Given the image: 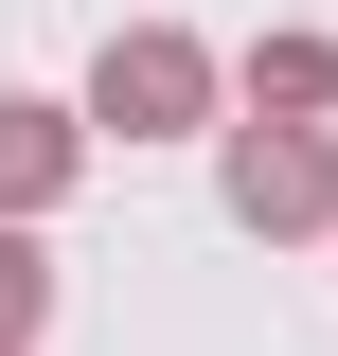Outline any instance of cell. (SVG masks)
<instances>
[{
  "mask_svg": "<svg viewBox=\"0 0 338 356\" xmlns=\"http://www.w3.org/2000/svg\"><path fill=\"white\" fill-rule=\"evenodd\" d=\"M214 107H232V72H214V36H178V18H125V36L89 54V143H196Z\"/></svg>",
  "mask_w": 338,
  "mask_h": 356,
  "instance_id": "6da1fadb",
  "label": "cell"
},
{
  "mask_svg": "<svg viewBox=\"0 0 338 356\" xmlns=\"http://www.w3.org/2000/svg\"><path fill=\"white\" fill-rule=\"evenodd\" d=\"M214 196H232V232H267V250H285V232H321L338 214V143L321 125H214Z\"/></svg>",
  "mask_w": 338,
  "mask_h": 356,
  "instance_id": "7a4b0ae2",
  "label": "cell"
},
{
  "mask_svg": "<svg viewBox=\"0 0 338 356\" xmlns=\"http://www.w3.org/2000/svg\"><path fill=\"white\" fill-rule=\"evenodd\" d=\"M72 178H89V125L54 89H0V214H54Z\"/></svg>",
  "mask_w": 338,
  "mask_h": 356,
  "instance_id": "3957f363",
  "label": "cell"
},
{
  "mask_svg": "<svg viewBox=\"0 0 338 356\" xmlns=\"http://www.w3.org/2000/svg\"><path fill=\"white\" fill-rule=\"evenodd\" d=\"M232 107H267V125H338V36H250V54H232Z\"/></svg>",
  "mask_w": 338,
  "mask_h": 356,
  "instance_id": "277c9868",
  "label": "cell"
},
{
  "mask_svg": "<svg viewBox=\"0 0 338 356\" xmlns=\"http://www.w3.org/2000/svg\"><path fill=\"white\" fill-rule=\"evenodd\" d=\"M36 321H54V250L36 214H0V356H36Z\"/></svg>",
  "mask_w": 338,
  "mask_h": 356,
  "instance_id": "5b68a950",
  "label": "cell"
},
{
  "mask_svg": "<svg viewBox=\"0 0 338 356\" xmlns=\"http://www.w3.org/2000/svg\"><path fill=\"white\" fill-rule=\"evenodd\" d=\"M321 232H338V214H321Z\"/></svg>",
  "mask_w": 338,
  "mask_h": 356,
  "instance_id": "8992f818",
  "label": "cell"
}]
</instances>
